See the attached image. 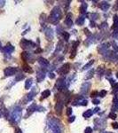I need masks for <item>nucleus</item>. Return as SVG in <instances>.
<instances>
[{
    "instance_id": "obj_1",
    "label": "nucleus",
    "mask_w": 118,
    "mask_h": 133,
    "mask_svg": "<svg viewBox=\"0 0 118 133\" xmlns=\"http://www.w3.org/2000/svg\"><path fill=\"white\" fill-rule=\"evenodd\" d=\"M61 16H62V12L61 9H60V7L56 6V7H54L51 10V14L48 18V21H50L51 23H57L58 21L61 20Z\"/></svg>"
},
{
    "instance_id": "obj_2",
    "label": "nucleus",
    "mask_w": 118,
    "mask_h": 133,
    "mask_svg": "<svg viewBox=\"0 0 118 133\" xmlns=\"http://www.w3.org/2000/svg\"><path fill=\"white\" fill-rule=\"evenodd\" d=\"M49 127H50L53 133H61L62 132L61 122H60L58 119H55V118H53V119L49 122Z\"/></svg>"
},
{
    "instance_id": "obj_3",
    "label": "nucleus",
    "mask_w": 118,
    "mask_h": 133,
    "mask_svg": "<svg viewBox=\"0 0 118 133\" xmlns=\"http://www.w3.org/2000/svg\"><path fill=\"white\" fill-rule=\"evenodd\" d=\"M21 108L17 107L12 111V114H11V119H12V122L14 123H18L19 121L21 120Z\"/></svg>"
},
{
    "instance_id": "obj_4",
    "label": "nucleus",
    "mask_w": 118,
    "mask_h": 133,
    "mask_svg": "<svg viewBox=\"0 0 118 133\" xmlns=\"http://www.w3.org/2000/svg\"><path fill=\"white\" fill-rule=\"evenodd\" d=\"M35 44L31 41H29V40H26V39H22L21 41V47L23 49H30L32 47H34Z\"/></svg>"
},
{
    "instance_id": "obj_5",
    "label": "nucleus",
    "mask_w": 118,
    "mask_h": 133,
    "mask_svg": "<svg viewBox=\"0 0 118 133\" xmlns=\"http://www.w3.org/2000/svg\"><path fill=\"white\" fill-rule=\"evenodd\" d=\"M17 72V68H14V66H8V68H5L4 70V74L5 76H12L14 75H15Z\"/></svg>"
},
{
    "instance_id": "obj_6",
    "label": "nucleus",
    "mask_w": 118,
    "mask_h": 133,
    "mask_svg": "<svg viewBox=\"0 0 118 133\" xmlns=\"http://www.w3.org/2000/svg\"><path fill=\"white\" fill-rule=\"evenodd\" d=\"M62 109H63V102L59 100V101H57L56 105H55V112H56L58 115H61Z\"/></svg>"
},
{
    "instance_id": "obj_7",
    "label": "nucleus",
    "mask_w": 118,
    "mask_h": 133,
    "mask_svg": "<svg viewBox=\"0 0 118 133\" xmlns=\"http://www.w3.org/2000/svg\"><path fill=\"white\" fill-rule=\"evenodd\" d=\"M30 53L29 52H27V51H23L22 53H21V58H22V59L24 61H30L33 63L35 61H32V59H30Z\"/></svg>"
},
{
    "instance_id": "obj_8",
    "label": "nucleus",
    "mask_w": 118,
    "mask_h": 133,
    "mask_svg": "<svg viewBox=\"0 0 118 133\" xmlns=\"http://www.w3.org/2000/svg\"><path fill=\"white\" fill-rule=\"evenodd\" d=\"M90 88H91V83H83L82 87H81V91L83 94H86L88 91H89Z\"/></svg>"
},
{
    "instance_id": "obj_9",
    "label": "nucleus",
    "mask_w": 118,
    "mask_h": 133,
    "mask_svg": "<svg viewBox=\"0 0 118 133\" xmlns=\"http://www.w3.org/2000/svg\"><path fill=\"white\" fill-rule=\"evenodd\" d=\"M108 48V44H101V45H100L98 47V51L100 53V54H104V53H106Z\"/></svg>"
},
{
    "instance_id": "obj_10",
    "label": "nucleus",
    "mask_w": 118,
    "mask_h": 133,
    "mask_svg": "<svg viewBox=\"0 0 118 133\" xmlns=\"http://www.w3.org/2000/svg\"><path fill=\"white\" fill-rule=\"evenodd\" d=\"M14 51V47L11 44H7L3 48V51L5 53H12Z\"/></svg>"
},
{
    "instance_id": "obj_11",
    "label": "nucleus",
    "mask_w": 118,
    "mask_h": 133,
    "mask_svg": "<svg viewBox=\"0 0 118 133\" xmlns=\"http://www.w3.org/2000/svg\"><path fill=\"white\" fill-rule=\"evenodd\" d=\"M69 70H70V65L68 63H66V64H64L63 66H61V74H63V75H66V74H68V72H69Z\"/></svg>"
},
{
    "instance_id": "obj_12",
    "label": "nucleus",
    "mask_w": 118,
    "mask_h": 133,
    "mask_svg": "<svg viewBox=\"0 0 118 133\" xmlns=\"http://www.w3.org/2000/svg\"><path fill=\"white\" fill-rule=\"evenodd\" d=\"M45 36H46V38L49 40V41H51L53 39V31L51 29H46V32H45Z\"/></svg>"
},
{
    "instance_id": "obj_13",
    "label": "nucleus",
    "mask_w": 118,
    "mask_h": 133,
    "mask_svg": "<svg viewBox=\"0 0 118 133\" xmlns=\"http://www.w3.org/2000/svg\"><path fill=\"white\" fill-rule=\"evenodd\" d=\"M44 77H45V74H44L43 71H38L37 72V76H36V79H37V82L40 83L42 82L43 80L44 79Z\"/></svg>"
},
{
    "instance_id": "obj_14",
    "label": "nucleus",
    "mask_w": 118,
    "mask_h": 133,
    "mask_svg": "<svg viewBox=\"0 0 118 133\" xmlns=\"http://www.w3.org/2000/svg\"><path fill=\"white\" fill-rule=\"evenodd\" d=\"M71 15H72L71 14H68L67 19L65 20V24L67 25L68 27H72V25H73V21L71 20Z\"/></svg>"
},
{
    "instance_id": "obj_15",
    "label": "nucleus",
    "mask_w": 118,
    "mask_h": 133,
    "mask_svg": "<svg viewBox=\"0 0 118 133\" xmlns=\"http://www.w3.org/2000/svg\"><path fill=\"white\" fill-rule=\"evenodd\" d=\"M100 9L103 10V11H107L109 9V7H110V5L108 3V2H102L101 4H100Z\"/></svg>"
},
{
    "instance_id": "obj_16",
    "label": "nucleus",
    "mask_w": 118,
    "mask_h": 133,
    "mask_svg": "<svg viewBox=\"0 0 118 133\" xmlns=\"http://www.w3.org/2000/svg\"><path fill=\"white\" fill-rule=\"evenodd\" d=\"M32 83H33V79H32V78L27 79V80H26V82H25V89L26 90L30 89Z\"/></svg>"
},
{
    "instance_id": "obj_17",
    "label": "nucleus",
    "mask_w": 118,
    "mask_h": 133,
    "mask_svg": "<svg viewBox=\"0 0 118 133\" xmlns=\"http://www.w3.org/2000/svg\"><path fill=\"white\" fill-rule=\"evenodd\" d=\"M63 85H64V80L61 78V79H59V80L57 81L56 84H55V87L58 88L59 90H61V88L63 87Z\"/></svg>"
},
{
    "instance_id": "obj_18",
    "label": "nucleus",
    "mask_w": 118,
    "mask_h": 133,
    "mask_svg": "<svg viewBox=\"0 0 118 133\" xmlns=\"http://www.w3.org/2000/svg\"><path fill=\"white\" fill-rule=\"evenodd\" d=\"M38 62H39V64H41L42 66H48L49 65V61L44 59V58H39V59H38Z\"/></svg>"
},
{
    "instance_id": "obj_19",
    "label": "nucleus",
    "mask_w": 118,
    "mask_h": 133,
    "mask_svg": "<svg viewBox=\"0 0 118 133\" xmlns=\"http://www.w3.org/2000/svg\"><path fill=\"white\" fill-rule=\"evenodd\" d=\"M93 115V111L91 110V109H89V110L85 111V112L83 114V116L84 118H89V117H91Z\"/></svg>"
},
{
    "instance_id": "obj_20",
    "label": "nucleus",
    "mask_w": 118,
    "mask_h": 133,
    "mask_svg": "<svg viewBox=\"0 0 118 133\" xmlns=\"http://www.w3.org/2000/svg\"><path fill=\"white\" fill-rule=\"evenodd\" d=\"M36 104H32L31 106L29 107V108H28V115H26V116H28V115H29L32 112H34V111L36 110Z\"/></svg>"
},
{
    "instance_id": "obj_21",
    "label": "nucleus",
    "mask_w": 118,
    "mask_h": 133,
    "mask_svg": "<svg viewBox=\"0 0 118 133\" xmlns=\"http://www.w3.org/2000/svg\"><path fill=\"white\" fill-rule=\"evenodd\" d=\"M23 71L26 72V73H32L33 72V70H32V68L29 66V65H27V64H25V65H23V68H22Z\"/></svg>"
},
{
    "instance_id": "obj_22",
    "label": "nucleus",
    "mask_w": 118,
    "mask_h": 133,
    "mask_svg": "<svg viewBox=\"0 0 118 133\" xmlns=\"http://www.w3.org/2000/svg\"><path fill=\"white\" fill-rule=\"evenodd\" d=\"M86 10H87V4L83 3L82 5L80 6V9H79V11H80L81 14H84V12H86Z\"/></svg>"
},
{
    "instance_id": "obj_23",
    "label": "nucleus",
    "mask_w": 118,
    "mask_h": 133,
    "mask_svg": "<svg viewBox=\"0 0 118 133\" xmlns=\"http://www.w3.org/2000/svg\"><path fill=\"white\" fill-rule=\"evenodd\" d=\"M62 45H63V44H62V42H61V41H60L59 43H58L57 47H56V51H55V53H57V52H59V51H61Z\"/></svg>"
},
{
    "instance_id": "obj_24",
    "label": "nucleus",
    "mask_w": 118,
    "mask_h": 133,
    "mask_svg": "<svg viewBox=\"0 0 118 133\" xmlns=\"http://www.w3.org/2000/svg\"><path fill=\"white\" fill-rule=\"evenodd\" d=\"M76 24H78V25H83V22H84V17H79V18L78 19H77V20H76Z\"/></svg>"
},
{
    "instance_id": "obj_25",
    "label": "nucleus",
    "mask_w": 118,
    "mask_h": 133,
    "mask_svg": "<svg viewBox=\"0 0 118 133\" xmlns=\"http://www.w3.org/2000/svg\"><path fill=\"white\" fill-rule=\"evenodd\" d=\"M50 94H51V91H49V90H45V91H44L42 92L43 98H48L49 96H50Z\"/></svg>"
},
{
    "instance_id": "obj_26",
    "label": "nucleus",
    "mask_w": 118,
    "mask_h": 133,
    "mask_svg": "<svg viewBox=\"0 0 118 133\" xmlns=\"http://www.w3.org/2000/svg\"><path fill=\"white\" fill-rule=\"evenodd\" d=\"M93 74H94V70L91 69V71L87 73V76H85V79H86V80H88V79H91V77L93 76Z\"/></svg>"
},
{
    "instance_id": "obj_27",
    "label": "nucleus",
    "mask_w": 118,
    "mask_h": 133,
    "mask_svg": "<svg viewBox=\"0 0 118 133\" xmlns=\"http://www.w3.org/2000/svg\"><path fill=\"white\" fill-rule=\"evenodd\" d=\"M90 20H91V21H95V20H97V19H98V17H99V14H90Z\"/></svg>"
},
{
    "instance_id": "obj_28",
    "label": "nucleus",
    "mask_w": 118,
    "mask_h": 133,
    "mask_svg": "<svg viewBox=\"0 0 118 133\" xmlns=\"http://www.w3.org/2000/svg\"><path fill=\"white\" fill-rule=\"evenodd\" d=\"M103 73H104V69H103V68L102 66H99V68H97V74L100 76H101L103 75Z\"/></svg>"
},
{
    "instance_id": "obj_29",
    "label": "nucleus",
    "mask_w": 118,
    "mask_h": 133,
    "mask_svg": "<svg viewBox=\"0 0 118 133\" xmlns=\"http://www.w3.org/2000/svg\"><path fill=\"white\" fill-rule=\"evenodd\" d=\"M94 63V61H91L90 62H88V63L86 64V65H84L83 66V70H85V69H87V68H89L90 66H91Z\"/></svg>"
},
{
    "instance_id": "obj_30",
    "label": "nucleus",
    "mask_w": 118,
    "mask_h": 133,
    "mask_svg": "<svg viewBox=\"0 0 118 133\" xmlns=\"http://www.w3.org/2000/svg\"><path fill=\"white\" fill-rule=\"evenodd\" d=\"M118 27V15L115 14L114 16V28H116Z\"/></svg>"
},
{
    "instance_id": "obj_31",
    "label": "nucleus",
    "mask_w": 118,
    "mask_h": 133,
    "mask_svg": "<svg viewBox=\"0 0 118 133\" xmlns=\"http://www.w3.org/2000/svg\"><path fill=\"white\" fill-rule=\"evenodd\" d=\"M62 36H63L64 40H66V41H68V39H69V33L68 32H63L62 33Z\"/></svg>"
},
{
    "instance_id": "obj_32",
    "label": "nucleus",
    "mask_w": 118,
    "mask_h": 133,
    "mask_svg": "<svg viewBox=\"0 0 118 133\" xmlns=\"http://www.w3.org/2000/svg\"><path fill=\"white\" fill-rule=\"evenodd\" d=\"M35 94H36V91H31L30 92V93H29V94H28V100H31L32 99V98H34V95H35Z\"/></svg>"
},
{
    "instance_id": "obj_33",
    "label": "nucleus",
    "mask_w": 118,
    "mask_h": 133,
    "mask_svg": "<svg viewBox=\"0 0 118 133\" xmlns=\"http://www.w3.org/2000/svg\"><path fill=\"white\" fill-rule=\"evenodd\" d=\"M23 78H24V75L18 74V75H17V76H16V78H15V81H21V80H22Z\"/></svg>"
},
{
    "instance_id": "obj_34",
    "label": "nucleus",
    "mask_w": 118,
    "mask_h": 133,
    "mask_svg": "<svg viewBox=\"0 0 118 133\" xmlns=\"http://www.w3.org/2000/svg\"><path fill=\"white\" fill-rule=\"evenodd\" d=\"M72 54L70 55V58H71V59H74L75 58V56H76V49H72Z\"/></svg>"
},
{
    "instance_id": "obj_35",
    "label": "nucleus",
    "mask_w": 118,
    "mask_h": 133,
    "mask_svg": "<svg viewBox=\"0 0 118 133\" xmlns=\"http://www.w3.org/2000/svg\"><path fill=\"white\" fill-rule=\"evenodd\" d=\"M106 95H107V91H105V90H102V91L100 92V96L101 98L105 97Z\"/></svg>"
},
{
    "instance_id": "obj_36",
    "label": "nucleus",
    "mask_w": 118,
    "mask_h": 133,
    "mask_svg": "<svg viewBox=\"0 0 118 133\" xmlns=\"http://www.w3.org/2000/svg\"><path fill=\"white\" fill-rule=\"evenodd\" d=\"M84 132L85 133H91L93 132V129H91V127H87L86 129H85Z\"/></svg>"
},
{
    "instance_id": "obj_37",
    "label": "nucleus",
    "mask_w": 118,
    "mask_h": 133,
    "mask_svg": "<svg viewBox=\"0 0 118 133\" xmlns=\"http://www.w3.org/2000/svg\"><path fill=\"white\" fill-rule=\"evenodd\" d=\"M109 117L111 118V119H113V120H115V118H116L117 116H116V115H115V113H111L110 115H109Z\"/></svg>"
},
{
    "instance_id": "obj_38",
    "label": "nucleus",
    "mask_w": 118,
    "mask_h": 133,
    "mask_svg": "<svg viewBox=\"0 0 118 133\" xmlns=\"http://www.w3.org/2000/svg\"><path fill=\"white\" fill-rule=\"evenodd\" d=\"M98 91H93V92H91V98H94V97H96V96H97L98 95Z\"/></svg>"
},
{
    "instance_id": "obj_39",
    "label": "nucleus",
    "mask_w": 118,
    "mask_h": 133,
    "mask_svg": "<svg viewBox=\"0 0 118 133\" xmlns=\"http://www.w3.org/2000/svg\"><path fill=\"white\" fill-rule=\"evenodd\" d=\"M113 89H114V91H115V92H118V83H115V84H114Z\"/></svg>"
},
{
    "instance_id": "obj_40",
    "label": "nucleus",
    "mask_w": 118,
    "mask_h": 133,
    "mask_svg": "<svg viewBox=\"0 0 118 133\" xmlns=\"http://www.w3.org/2000/svg\"><path fill=\"white\" fill-rule=\"evenodd\" d=\"M76 120V116H71L68 118V123H73V122Z\"/></svg>"
},
{
    "instance_id": "obj_41",
    "label": "nucleus",
    "mask_w": 118,
    "mask_h": 133,
    "mask_svg": "<svg viewBox=\"0 0 118 133\" xmlns=\"http://www.w3.org/2000/svg\"><path fill=\"white\" fill-rule=\"evenodd\" d=\"M87 104H88V101L87 100H85V99H83L82 100V102H81V106H87Z\"/></svg>"
},
{
    "instance_id": "obj_42",
    "label": "nucleus",
    "mask_w": 118,
    "mask_h": 133,
    "mask_svg": "<svg viewBox=\"0 0 118 133\" xmlns=\"http://www.w3.org/2000/svg\"><path fill=\"white\" fill-rule=\"evenodd\" d=\"M71 114H72V109L70 108H68L67 109V115H68V116H69V115H71Z\"/></svg>"
},
{
    "instance_id": "obj_43",
    "label": "nucleus",
    "mask_w": 118,
    "mask_h": 133,
    "mask_svg": "<svg viewBox=\"0 0 118 133\" xmlns=\"http://www.w3.org/2000/svg\"><path fill=\"white\" fill-rule=\"evenodd\" d=\"M5 1H4V0H0V8L3 7L4 5H5Z\"/></svg>"
},
{
    "instance_id": "obj_44",
    "label": "nucleus",
    "mask_w": 118,
    "mask_h": 133,
    "mask_svg": "<svg viewBox=\"0 0 118 133\" xmlns=\"http://www.w3.org/2000/svg\"><path fill=\"white\" fill-rule=\"evenodd\" d=\"M112 127L114 129H118V123H112Z\"/></svg>"
},
{
    "instance_id": "obj_45",
    "label": "nucleus",
    "mask_w": 118,
    "mask_h": 133,
    "mask_svg": "<svg viewBox=\"0 0 118 133\" xmlns=\"http://www.w3.org/2000/svg\"><path fill=\"white\" fill-rule=\"evenodd\" d=\"M108 27V23L107 22H103L102 24H101V26H100V29H102V28H107Z\"/></svg>"
},
{
    "instance_id": "obj_46",
    "label": "nucleus",
    "mask_w": 118,
    "mask_h": 133,
    "mask_svg": "<svg viewBox=\"0 0 118 133\" xmlns=\"http://www.w3.org/2000/svg\"><path fill=\"white\" fill-rule=\"evenodd\" d=\"M93 104H95V105H98V104H100V100H99V99H93Z\"/></svg>"
},
{
    "instance_id": "obj_47",
    "label": "nucleus",
    "mask_w": 118,
    "mask_h": 133,
    "mask_svg": "<svg viewBox=\"0 0 118 133\" xmlns=\"http://www.w3.org/2000/svg\"><path fill=\"white\" fill-rule=\"evenodd\" d=\"M49 77H50L51 79H53L55 77V75L53 74V73H50V74H49Z\"/></svg>"
},
{
    "instance_id": "obj_48",
    "label": "nucleus",
    "mask_w": 118,
    "mask_h": 133,
    "mask_svg": "<svg viewBox=\"0 0 118 133\" xmlns=\"http://www.w3.org/2000/svg\"><path fill=\"white\" fill-rule=\"evenodd\" d=\"M42 49H40V48H38V49H36V50L35 51V53H40V52H42Z\"/></svg>"
},
{
    "instance_id": "obj_49",
    "label": "nucleus",
    "mask_w": 118,
    "mask_h": 133,
    "mask_svg": "<svg viewBox=\"0 0 118 133\" xmlns=\"http://www.w3.org/2000/svg\"><path fill=\"white\" fill-rule=\"evenodd\" d=\"M84 32H85V34H86L87 36L91 35V33H89V30H88V29H84Z\"/></svg>"
},
{
    "instance_id": "obj_50",
    "label": "nucleus",
    "mask_w": 118,
    "mask_h": 133,
    "mask_svg": "<svg viewBox=\"0 0 118 133\" xmlns=\"http://www.w3.org/2000/svg\"><path fill=\"white\" fill-rule=\"evenodd\" d=\"M114 109H115V110L118 111V102L115 104V106H114Z\"/></svg>"
},
{
    "instance_id": "obj_51",
    "label": "nucleus",
    "mask_w": 118,
    "mask_h": 133,
    "mask_svg": "<svg viewBox=\"0 0 118 133\" xmlns=\"http://www.w3.org/2000/svg\"><path fill=\"white\" fill-rule=\"evenodd\" d=\"M15 133H22V131H21V129H16V130H15Z\"/></svg>"
},
{
    "instance_id": "obj_52",
    "label": "nucleus",
    "mask_w": 118,
    "mask_h": 133,
    "mask_svg": "<svg viewBox=\"0 0 118 133\" xmlns=\"http://www.w3.org/2000/svg\"><path fill=\"white\" fill-rule=\"evenodd\" d=\"M100 110V108H95V112H98V111Z\"/></svg>"
},
{
    "instance_id": "obj_53",
    "label": "nucleus",
    "mask_w": 118,
    "mask_h": 133,
    "mask_svg": "<svg viewBox=\"0 0 118 133\" xmlns=\"http://www.w3.org/2000/svg\"><path fill=\"white\" fill-rule=\"evenodd\" d=\"M2 48V44H1V42H0V49Z\"/></svg>"
},
{
    "instance_id": "obj_54",
    "label": "nucleus",
    "mask_w": 118,
    "mask_h": 133,
    "mask_svg": "<svg viewBox=\"0 0 118 133\" xmlns=\"http://www.w3.org/2000/svg\"><path fill=\"white\" fill-rule=\"evenodd\" d=\"M1 115H2V113H1V111H0V117H1Z\"/></svg>"
},
{
    "instance_id": "obj_55",
    "label": "nucleus",
    "mask_w": 118,
    "mask_h": 133,
    "mask_svg": "<svg viewBox=\"0 0 118 133\" xmlns=\"http://www.w3.org/2000/svg\"><path fill=\"white\" fill-rule=\"evenodd\" d=\"M116 77H117V78H118V73H116Z\"/></svg>"
},
{
    "instance_id": "obj_56",
    "label": "nucleus",
    "mask_w": 118,
    "mask_h": 133,
    "mask_svg": "<svg viewBox=\"0 0 118 133\" xmlns=\"http://www.w3.org/2000/svg\"><path fill=\"white\" fill-rule=\"evenodd\" d=\"M107 133H111V132H107Z\"/></svg>"
}]
</instances>
